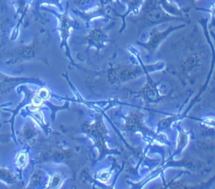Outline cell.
<instances>
[{"mask_svg":"<svg viewBox=\"0 0 215 189\" xmlns=\"http://www.w3.org/2000/svg\"><path fill=\"white\" fill-rule=\"evenodd\" d=\"M86 132L94 139L93 140L100 148V153L101 156L102 153H105V151L107 150V147L105 145L107 132L105 130L104 124H102L101 119L98 118V120L92 125L86 126Z\"/></svg>","mask_w":215,"mask_h":189,"instance_id":"obj_1","label":"cell"},{"mask_svg":"<svg viewBox=\"0 0 215 189\" xmlns=\"http://www.w3.org/2000/svg\"><path fill=\"white\" fill-rule=\"evenodd\" d=\"M48 97H49V92H48V90H47V88H42V89H40L38 92L36 96L32 99V101H31L32 105H33V106H36V107L40 106V105L43 104V102L48 99Z\"/></svg>","mask_w":215,"mask_h":189,"instance_id":"obj_2","label":"cell"},{"mask_svg":"<svg viewBox=\"0 0 215 189\" xmlns=\"http://www.w3.org/2000/svg\"><path fill=\"white\" fill-rule=\"evenodd\" d=\"M170 32V31H168V32H163V33H156L155 35H152L151 36V40H150V42L148 43V46H149V50H151V51H152V50H154V48L157 47V45H158V43H159V41H161L163 37H165V36H167V34Z\"/></svg>","mask_w":215,"mask_h":189,"instance_id":"obj_3","label":"cell"},{"mask_svg":"<svg viewBox=\"0 0 215 189\" xmlns=\"http://www.w3.org/2000/svg\"><path fill=\"white\" fill-rule=\"evenodd\" d=\"M27 161H28V156H27V154H26V152H19L18 154L17 158H16V163H17V165L19 167H26V165L27 164Z\"/></svg>","mask_w":215,"mask_h":189,"instance_id":"obj_4","label":"cell"},{"mask_svg":"<svg viewBox=\"0 0 215 189\" xmlns=\"http://www.w3.org/2000/svg\"><path fill=\"white\" fill-rule=\"evenodd\" d=\"M62 182V178L59 174H54L51 179L49 180V184L47 185V187H59Z\"/></svg>","mask_w":215,"mask_h":189,"instance_id":"obj_5","label":"cell"}]
</instances>
